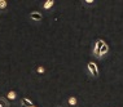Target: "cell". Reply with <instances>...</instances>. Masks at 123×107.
<instances>
[{"label": "cell", "mask_w": 123, "mask_h": 107, "mask_svg": "<svg viewBox=\"0 0 123 107\" xmlns=\"http://www.w3.org/2000/svg\"><path fill=\"white\" fill-rule=\"evenodd\" d=\"M88 70H89V72H91L92 76H95V78L98 76V68H97V65H96V63L89 62L88 63Z\"/></svg>", "instance_id": "obj_1"}, {"label": "cell", "mask_w": 123, "mask_h": 107, "mask_svg": "<svg viewBox=\"0 0 123 107\" xmlns=\"http://www.w3.org/2000/svg\"><path fill=\"white\" fill-rule=\"evenodd\" d=\"M105 44V41L104 40H97L96 41V44H95V56L96 57H100V51H101V48H102V45Z\"/></svg>", "instance_id": "obj_2"}, {"label": "cell", "mask_w": 123, "mask_h": 107, "mask_svg": "<svg viewBox=\"0 0 123 107\" xmlns=\"http://www.w3.org/2000/svg\"><path fill=\"white\" fill-rule=\"evenodd\" d=\"M21 106H22V107H31V106H34V105H32L31 99H29V98H26V97H24V98H21Z\"/></svg>", "instance_id": "obj_3"}, {"label": "cell", "mask_w": 123, "mask_h": 107, "mask_svg": "<svg viewBox=\"0 0 123 107\" xmlns=\"http://www.w3.org/2000/svg\"><path fill=\"white\" fill-rule=\"evenodd\" d=\"M30 18H31L32 21H42L43 16H42V13H39V12H32L31 14H30Z\"/></svg>", "instance_id": "obj_4"}, {"label": "cell", "mask_w": 123, "mask_h": 107, "mask_svg": "<svg viewBox=\"0 0 123 107\" xmlns=\"http://www.w3.org/2000/svg\"><path fill=\"white\" fill-rule=\"evenodd\" d=\"M0 107H9V103L4 97H0Z\"/></svg>", "instance_id": "obj_5"}, {"label": "cell", "mask_w": 123, "mask_h": 107, "mask_svg": "<svg viewBox=\"0 0 123 107\" xmlns=\"http://www.w3.org/2000/svg\"><path fill=\"white\" fill-rule=\"evenodd\" d=\"M108 52H109V46H108V44H104L102 48H101V51H100V57H101L102 54H106Z\"/></svg>", "instance_id": "obj_6"}, {"label": "cell", "mask_w": 123, "mask_h": 107, "mask_svg": "<svg viewBox=\"0 0 123 107\" xmlns=\"http://www.w3.org/2000/svg\"><path fill=\"white\" fill-rule=\"evenodd\" d=\"M53 4H55V1H53V0H47L43 6H44V9H49V8H52V6H53Z\"/></svg>", "instance_id": "obj_7"}, {"label": "cell", "mask_w": 123, "mask_h": 107, "mask_svg": "<svg viewBox=\"0 0 123 107\" xmlns=\"http://www.w3.org/2000/svg\"><path fill=\"white\" fill-rule=\"evenodd\" d=\"M69 105L70 106H75L76 105V98L75 97H70V98H69Z\"/></svg>", "instance_id": "obj_8"}, {"label": "cell", "mask_w": 123, "mask_h": 107, "mask_svg": "<svg viewBox=\"0 0 123 107\" xmlns=\"http://www.w3.org/2000/svg\"><path fill=\"white\" fill-rule=\"evenodd\" d=\"M6 5H8V3L5 0H0V9H5Z\"/></svg>", "instance_id": "obj_9"}, {"label": "cell", "mask_w": 123, "mask_h": 107, "mask_svg": "<svg viewBox=\"0 0 123 107\" xmlns=\"http://www.w3.org/2000/svg\"><path fill=\"white\" fill-rule=\"evenodd\" d=\"M8 98L9 99H16V92H9L8 93Z\"/></svg>", "instance_id": "obj_10"}, {"label": "cell", "mask_w": 123, "mask_h": 107, "mask_svg": "<svg viewBox=\"0 0 123 107\" xmlns=\"http://www.w3.org/2000/svg\"><path fill=\"white\" fill-rule=\"evenodd\" d=\"M38 72H39V73H43V72H44V67H43V66L38 67Z\"/></svg>", "instance_id": "obj_11"}, {"label": "cell", "mask_w": 123, "mask_h": 107, "mask_svg": "<svg viewBox=\"0 0 123 107\" xmlns=\"http://www.w3.org/2000/svg\"><path fill=\"white\" fill-rule=\"evenodd\" d=\"M86 4H92V3H95V1H92V0H87V1H84Z\"/></svg>", "instance_id": "obj_12"}, {"label": "cell", "mask_w": 123, "mask_h": 107, "mask_svg": "<svg viewBox=\"0 0 123 107\" xmlns=\"http://www.w3.org/2000/svg\"><path fill=\"white\" fill-rule=\"evenodd\" d=\"M31 107H36V106H31Z\"/></svg>", "instance_id": "obj_13"}]
</instances>
